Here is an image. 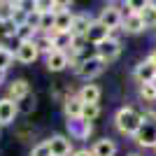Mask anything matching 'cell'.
I'll list each match as a JSON object with an SVG mask.
<instances>
[{
  "instance_id": "30bf717a",
  "label": "cell",
  "mask_w": 156,
  "mask_h": 156,
  "mask_svg": "<svg viewBox=\"0 0 156 156\" xmlns=\"http://www.w3.org/2000/svg\"><path fill=\"white\" fill-rule=\"evenodd\" d=\"M140 147L144 149H154L156 147V124H149V121H144V126L137 130V135L133 137Z\"/></svg>"
},
{
  "instance_id": "44dd1931",
  "label": "cell",
  "mask_w": 156,
  "mask_h": 156,
  "mask_svg": "<svg viewBox=\"0 0 156 156\" xmlns=\"http://www.w3.org/2000/svg\"><path fill=\"white\" fill-rule=\"evenodd\" d=\"M140 16H142V21H144V28H156V2L147 0V2H144V9L140 12Z\"/></svg>"
},
{
  "instance_id": "ba28073f",
  "label": "cell",
  "mask_w": 156,
  "mask_h": 156,
  "mask_svg": "<svg viewBox=\"0 0 156 156\" xmlns=\"http://www.w3.org/2000/svg\"><path fill=\"white\" fill-rule=\"evenodd\" d=\"M19 114V103H14L12 98H0V126L14 124V119Z\"/></svg>"
},
{
  "instance_id": "5bb4252c",
  "label": "cell",
  "mask_w": 156,
  "mask_h": 156,
  "mask_svg": "<svg viewBox=\"0 0 156 156\" xmlns=\"http://www.w3.org/2000/svg\"><path fill=\"white\" fill-rule=\"evenodd\" d=\"M91 23H93V19L89 16V14L79 12V14H75V16H72V28H70V33L75 35V37H86V33H89V28H91Z\"/></svg>"
},
{
  "instance_id": "d6a6232c",
  "label": "cell",
  "mask_w": 156,
  "mask_h": 156,
  "mask_svg": "<svg viewBox=\"0 0 156 156\" xmlns=\"http://www.w3.org/2000/svg\"><path fill=\"white\" fill-rule=\"evenodd\" d=\"M5 79H7V72H5V70H0V86L5 84Z\"/></svg>"
},
{
  "instance_id": "7a4b0ae2",
  "label": "cell",
  "mask_w": 156,
  "mask_h": 156,
  "mask_svg": "<svg viewBox=\"0 0 156 156\" xmlns=\"http://www.w3.org/2000/svg\"><path fill=\"white\" fill-rule=\"evenodd\" d=\"M98 21H100L107 30L121 28V21H124V9H121V5H117V2L105 5L103 9H100V14H98Z\"/></svg>"
},
{
  "instance_id": "3957f363",
  "label": "cell",
  "mask_w": 156,
  "mask_h": 156,
  "mask_svg": "<svg viewBox=\"0 0 156 156\" xmlns=\"http://www.w3.org/2000/svg\"><path fill=\"white\" fill-rule=\"evenodd\" d=\"M96 56H98V58H103L105 63L117 61L119 56H121V42H119V40L107 37L105 42H100V44L96 47Z\"/></svg>"
},
{
  "instance_id": "d590c367",
  "label": "cell",
  "mask_w": 156,
  "mask_h": 156,
  "mask_svg": "<svg viewBox=\"0 0 156 156\" xmlns=\"http://www.w3.org/2000/svg\"><path fill=\"white\" fill-rule=\"evenodd\" d=\"M154 151H156V147H154Z\"/></svg>"
},
{
  "instance_id": "9a60e30c",
  "label": "cell",
  "mask_w": 156,
  "mask_h": 156,
  "mask_svg": "<svg viewBox=\"0 0 156 156\" xmlns=\"http://www.w3.org/2000/svg\"><path fill=\"white\" fill-rule=\"evenodd\" d=\"M107 37H110V30H107V28H105L103 23L96 19V21L91 23V28H89V33H86V42H89V44H93V47H98L100 42H105Z\"/></svg>"
},
{
  "instance_id": "4dcf8cb0",
  "label": "cell",
  "mask_w": 156,
  "mask_h": 156,
  "mask_svg": "<svg viewBox=\"0 0 156 156\" xmlns=\"http://www.w3.org/2000/svg\"><path fill=\"white\" fill-rule=\"evenodd\" d=\"M40 21H42V14H40V12H33V14H28V21H26V23H28V26H33L35 30H40Z\"/></svg>"
},
{
  "instance_id": "83f0119b",
  "label": "cell",
  "mask_w": 156,
  "mask_h": 156,
  "mask_svg": "<svg viewBox=\"0 0 156 156\" xmlns=\"http://www.w3.org/2000/svg\"><path fill=\"white\" fill-rule=\"evenodd\" d=\"M100 117V105H84V112H82V119H86V121H96V119Z\"/></svg>"
},
{
  "instance_id": "ffe728a7",
  "label": "cell",
  "mask_w": 156,
  "mask_h": 156,
  "mask_svg": "<svg viewBox=\"0 0 156 156\" xmlns=\"http://www.w3.org/2000/svg\"><path fill=\"white\" fill-rule=\"evenodd\" d=\"M72 16H75L72 12L58 14V16H56V21H54V30H51V35H54V33H70V28H72Z\"/></svg>"
},
{
  "instance_id": "9c48e42d",
  "label": "cell",
  "mask_w": 156,
  "mask_h": 156,
  "mask_svg": "<svg viewBox=\"0 0 156 156\" xmlns=\"http://www.w3.org/2000/svg\"><path fill=\"white\" fill-rule=\"evenodd\" d=\"M49 149H51V156H70L72 151V140L68 135H51L49 140Z\"/></svg>"
},
{
  "instance_id": "f1b7e54d",
  "label": "cell",
  "mask_w": 156,
  "mask_h": 156,
  "mask_svg": "<svg viewBox=\"0 0 156 156\" xmlns=\"http://www.w3.org/2000/svg\"><path fill=\"white\" fill-rule=\"evenodd\" d=\"M19 103H23V105H19V112H33L35 110V103H37V98H35V93H28L23 100H19Z\"/></svg>"
},
{
  "instance_id": "7402d4cb",
  "label": "cell",
  "mask_w": 156,
  "mask_h": 156,
  "mask_svg": "<svg viewBox=\"0 0 156 156\" xmlns=\"http://www.w3.org/2000/svg\"><path fill=\"white\" fill-rule=\"evenodd\" d=\"M51 40H54V49H58V51H70L72 33H54Z\"/></svg>"
},
{
  "instance_id": "8fae6325",
  "label": "cell",
  "mask_w": 156,
  "mask_h": 156,
  "mask_svg": "<svg viewBox=\"0 0 156 156\" xmlns=\"http://www.w3.org/2000/svg\"><path fill=\"white\" fill-rule=\"evenodd\" d=\"M82 112H84V103L79 100L77 93H70L63 103V114L65 119H82Z\"/></svg>"
},
{
  "instance_id": "6da1fadb",
  "label": "cell",
  "mask_w": 156,
  "mask_h": 156,
  "mask_svg": "<svg viewBox=\"0 0 156 156\" xmlns=\"http://www.w3.org/2000/svg\"><path fill=\"white\" fill-rule=\"evenodd\" d=\"M114 126L121 135H128V137H135L137 130L144 126V119L142 114L133 107H119L117 114H114Z\"/></svg>"
},
{
  "instance_id": "52a82bcc",
  "label": "cell",
  "mask_w": 156,
  "mask_h": 156,
  "mask_svg": "<svg viewBox=\"0 0 156 156\" xmlns=\"http://www.w3.org/2000/svg\"><path fill=\"white\" fill-rule=\"evenodd\" d=\"M37 56H40V51H37V47H35V42H21L19 49L14 51V61H16V63H21V65L35 63V61H37Z\"/></svg>"
},
{
  "instance_id": "d4e9b609",
  "label": "cell",
  "mask_w": 156,
  "mask_h": 156,
  "mask_svg": "<svg viewBox=\"0 0 156 156\" xmlns=\"http://www.w3.org/2000/svg\"><path fill=\"white\" fill-rule=\"evenodd\" d=\"M140 96L144 98V103H156V82L140 84Z\"/></svg>"
},
{
  "instance_id": "603a6c76",
  "label": "cell",
  "mask_w": 156,
  "mask_h": 156,
  "mask_svg": "<svg viewBox=\"0 0 156 156\" xmlns=\"http://www.w3.org/2000/svg\"><path fill=\"white\" fill-rule=\"evenodd\" d=\"M37 35H40V30H35V28L28 26V23H23V26L16 28V40H19V42H33Z\"/></svg>"
},
{
  "instance_id": "8992f818",
  "label": "cell",
  "mask_w": 156,
  "mask_h": 156,
  "mask_svg": "<svg viewBox=\"0 0 156 156\" xmlns=\"http://www.w3.org/2000/svg\"><path fill=\"white\" fill-rule=\"evenodd\" d=\"M133 77L137 79V84H149V82H156V65L151 63L149 58L140 61L133 70Z\"/></svg>"
},
{
  "instance_id": "2e32d148",
  "label": "cell",
  "mask_w": 156,
  "mask_h": 156,
  "mask_svg": "<svg viewBox=\"0 0 156 156\" xmlns=\"http://www.w3.org/2000/svg\"><path fill=\"white\" fill-rule=\"evenodd\" d=\"M121 30L128 33V35H137V33L147 30V28H144V21L140 14H126L124 21H121Z\"/></svg>"
},
{
  "instance_id": "d6986e66",
  "label": "cell",
  "mask_w": 156,
  "mask_h": 156,
  "mask_svg": "<svg viewBox=\"0 0 156 156\" xmlns=\"http://www.w3.org/2000/svg\"><path fill=\"white\" fill-rule=\"evenodd\" d=\"M33 42H35V47H37V51L44 54V56H49L51 51H56V49H54V40H51V35H49V33H40Z\"/></svg>"
},
{
  "instance_id": "4316f807",
  "label": "cell",
  "mask_w": 156,
  "mask_h": 156,
  "mask_svg": "<svg viewBox=\"0 0 156 156\" xmlns=\"http://www.w3.org/2000/svg\"><path fill=\"white\" fill-rule=\"evenodd\" d=\"M54 21H56V14H51V12L42 14V21H40V33H49V35H51Z\"/></svg>"
},
{
  "instance_id": "1f68e13d",
  "label": "cell",
  "mask_w": 156,
  "mask_h": 156,
  "mask_svg": "<svg viewBox=\"0 0 156 156\" xmlns=\"http://www.w3.org/2000/svg\"><path fill=\"white\" fill-rule=\"evenodd\" d=\"M70 156H93V151L91 149H75Z\"/></svg>"
},
{
  "instance_id": "cb8c5ba5",
  "label": "cell",
  "mask_w": 156,
  "mask_h": 156,
  "mask_svg": "<svg viewBox=\"0 0 156 156\" xmlns=\"http://www.w3.org/2000/svg\"><path fill=\"white\" fill-rule=\"evenodd\" d=\"M14 9H16V2L2 0V2H0V23H7V21H12Z\"/></svg>"
},
{
  "instance_id": "e0dca14e",
  "label": "cell",
  "mask_w": 156,
  "mask_h": 156,
  "mask_svg": "<svg viewBox=\"0 0 156 156\" xmlns=\"http://www.w3.org/2000/svg\"><path fill=\"white\" fill-rule=\"evenodd\" d=\"M77 96H79V100H82L84 105H96L98 100H100V96H103V91H100L98 84H89V82H86V84L79 89Z\"/></svg>"
},
{
  "instance_id": "7c38bea8",
  "label": "cell",
  "mask_w": 156,
  "mask_h": 156,
  "mask_svg": "<svg viewBox=\"0 0 156 156\" xmlns=\"http://www.w3.org/2000/svg\"><path fill=\"white\" fill-rule=\"evenodd\" d=\"M70 65V54L68 51H51L49 56H47V70L49 72H61V70H65Z\"/></svg>"
},
{
  "instance_id": "ac0fdd59",
  "label": "cell",
  "mask_w": 156,
  "mask_h": 156,
  "mask_svg": "<svg viewBox=\"0 0 156 156\" xmlns=\"http://www.w3.org/2000/svg\"><path fill=\"white\" fill-rule=\"evenodd\" d=\"M117 142L114 140H110V137H100V140H96V144L91 147L93 156H117Z\"/></svg>"
},
{
  "instance_id": "836d02e7",
  "label": "cell",
  "mask_w": 156,
  "mask_h": 156,
  "mask_svg": "<svg viewBox=\"0 0 156 156\" xmlns=\"http://www.w3.org/2000/svg\"><path fill=\"white\" fill-rule=\"evenodd\" d=\"M149 61H151V63H154V65H156V49H154V51H151V54H149Z\"/></svg>"
},
{
  "instance_id": "5b68a950",
  "label": "cell",
  "mask_w": 156,
  "mask_h": 156,
  "mask_svg": "<svg viewBox=\"0 0 156 156\" xmlns=\"http://www.w3.org/2000/svg\"><path fill=\"white\" fill-rule=\"evenodd\" d=\"M65 124H68V133L72 140H89L93 133V124L86 119H68Z\"/></svg>"
},
{
  "instance_id": "484cf974",
  "label": "cell",
  "mask_w": 156,
  "mask_h": 156,
  "mask_svg": "<svg viewBox=\"0 0 156 156\" xmlns=\"http://www.w3.org/2000/svg\"><path fill=\"white\" fill-rule=\"evenodd\" d=\"M14 65V51H9V49H5V47H0V70H9Z\"/></svg>"
},
{
  "instance_id": "f546056e",
  "label": "cell",
  "mask_w": 156,
  "mask_h": 156,
  "mask_svg": "<svg viewBox=\"0 0 156 156\" xmlns=\"http://www.w3.org/2000/svg\"><path fill=\"white\" fill-rule=\"evenodd\" d=\"M30 156H51V149H49V142H37L35 147L30 149Z\"/></svg>"
},
{
  "instance_id": "277c9868",
  "label": "cell",
  "mask_w": 156,
  "mask_h": 156,
  "mask_svg": "<svg viewBox=\"0 0 156 156\" xmlns=\"http://www.w3.org/2000/svg\"><path fill=\"white\" fill-rule=\"evenodd\" d=\"M105 68H107V63H105L103 58H98V56H91L89 61H84V63L79 65L77 75H79V77H84L86 82H89V79H96L98 75H103Z\"/></svg>"
},
{
  "instance_id": "4fadbf2b",
  "label": "cell",
  "mask_w": 156,
  "mask_h": 156,
  "mask_svg": "<svg viewBox=\"0 0 156 156\" xmlns=\"http://www.w3.org/2000/svg\"><path fill=\"white\" fill-rule=\"evenodd\" d=\"M30 93V82L23 77L14 79L12 84H9V89H7V98H12L14 103H19V100H23V98Z\"/></svg>"
},
{
  "instance_id": "e575fe53",
  "label": "cell",
  "mask_w": 156,
  "mask_h": 156,
  "mask_svg": "<svg viewBox=\"0 0 156 156\" xmlns=\"http://www.w3.org/2000/svg\"><path fill=\"white\" fill-rule=\"evenodd\" d=\"M128 156H140V154H128Z\"/></svg>"
}]
</instances>
